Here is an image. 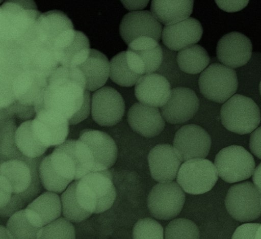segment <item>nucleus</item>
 <instances>
[{
  "instance_id": "nucleus-1",
  "label": "nucleus",
  "mask_w": 261,
  "mask_h": 239,
  "mask_svg": "<svg viewBox=\"0 0 261 239\" xmlns=\"http://www.w3.org/2000/svg\"><path fill=\"white\" fill-rule=\"evenodd\" d=\"M86 90L84 76L78 67L59 66L49 76L35 111L45 109L69 120L83 105Z\"/></svg>"
},
{
  "instance_id": "nucleus-2",
  "label": "nucleus",
  "mask_w": 261,
  "mask_h": 239,
  "mask_svg": "<svg viewBox=\"0 0 261 239\" xmlns=\"http://www.w3.org/2000/svg\"><path fill=\"white\" fill-rule=\"evenodd\" d=\"M76 197L84 210L100 214L112 207L117 192L109 170L91 172L77 180Z\"/></svg>"
},
{
  "instance_id": "nucleus-3",
  "label": "nucleus",
  "mask_w": 261,
  "mask_h": 239,
  "mask_svg": "<svg viewBox=\"0 0 261 239\" xmlns=\"http://www.w3.org/2000/svg\"><path fill=\"white\" fill-rule=\"evenodd\" d=\"M221 119L227 130L240 135L251 134L260 124V109L251 98L236 94L222 106Z\"/></svg>"
},
{
  "instance_id": "nucleus-4",
  "label": "nucleus",
  "mask_w": 261,
  "mask_h": 239,
  "mask_svg": "<svg viewBox=\"0 0 261 239\" xmlns=\"http://www.w3.org/2000/svg\"><path fill=\"white\" fill-rule=\"evenodd\" d=\"M199 87L202 95L208 100L225 103L237 92V73L226 65L213 64L200 74Z\"/></svg>"
},
{
  "instance_id": "nucleus-5",
  "label": "nucleus",
  "mask_w": 261,
  "mask_h": 239,
  "mask_svg": "<svg viewBox=\"0 0 261 239\" xmlns=\"http://www.w3.org/2000/svg\"><path fill=\"white\" fill-rule=\"evenodd\" d=\"M218 178V170L212 162L196 158L181 165L177 182L186 193L201 195L212 190Z\"/></svg>"
},
{
  "instance_id": "nucleus-6",
  "label": "nucleus",
  "mask_w": 261,
  "mask_h": 239,
  "mask_svg": "<svg viewBox=\"0 0 261 239\" xmlns=\"http://www.w3.org/2000/svg\"><path fill=\"white\" fill-rule=\"evenodd\" d=\"M214 165L219 177L230 183L248 179L255 168L253 156L239 145H231L220 151L216 156Z\"/></svg>"
},
{
  "instance_id": "nucleus-7",
  "label": "nucleus",
  "mask_w": 261,
  "mask_h": 239,
  "mask_svg": "<svg viewBox=\"0 0 261 239\" xmlns=\"http://www.w3.org/2000/svg\"><path fill=\"white\" fill-rule=\"evenodd\" d=\"M225 205L228 213L236 221H254L261 216V194L251 182L235 184L228 191Z\"/></svg>"
},
{
  "instance_id": "nucleus-8",
  "label": "nucleus",
  "mask_w": 261,
  "mask_h": 239,
  "mask_svg": "<svg viewBox=\"0 0 261 239\" xmlns=\"http://www.w3.org/2000/svg\"><path fill=\"white\" fill-rule=\"evenodd\" d=\"M186 201V195L177 182L156 184L150 192L147 205L151 215L158 220L167 221L176 218Z\"/></svg>"
},
{
  "instance_id": "nucleus-9",
  "label": "nucleus",
  "mask_w": 261,
  "mask_h": 239,
  "mask_svg": "<svg viewBox=\"0 0 261 239\" xmlns=\"http://www.w3.org/2000/svg\"><path fill=\"white\" fill-rule=\"evenodd\" d=\"M126 59L131 70L139 75L155 72L163 61L160 44L152 37L136 38L128 45Z\"/></svg>"
},
{
  "instance_id": "nucleus-10",
  "label": "nucleus",
  "mask_w": 261,
  "mask_h": 239,
  "mask_svg": "<svg viewBox=\"0 0 261 239\" xmlns=\"http://www.w3.org/2000/svg\"><path fill=\"white\" fill-rule=\"evenodd\" d=\"M52 49L59 66L77 67L89 56V40L81 32L73 29L67 30L57 38Z\"/></svg>"
},
{
  "instance_id": "nucleus-11",
  "label": "nucleus",
  "mask_w": 261,
  "mask_h": 239,
  "mask_svg": "<svg viewBox=\"0 0 261 239\" xmlns=\"http://www.w3.org/2000/svg\"><path fill=\"white\" fill-rule=\"evenodd\" d=\"M124 100L111 87H103L93 93L91 113L93 120L103 127H112L122 120L125 114Z\"/></svg>"
},
{
  "instance_id": "nucleus-12",
  "label": "nucleus",
  "mask_w": 261,
  "mask_h": 239,
  "mask_svg": "<svg viewBox=\"0 0 261 239\" xmlns=\"http://www.w3.org/2000/svg\"><path fill=\"white\" fill-rule=\"evenodd\" d=\"M69 125V120L45 109L36 112L32 120V130L36 138L47 148L57 147L67 141Z\"/></svg>"
},
{
  "instance_id": "nucleus-13",
  "label": "nucleus",
  "mask_w": 261,
  "mask_h": 239,
  "mask_svg": "<svg viewBox=\"0 0 261 239\" xmlns=\"http://www.w3.org/2000/svg\"><path fill=\"white\" fill-rule=\"evenodd\" d=\"M211 138L208 134L199 125L184 126L175 135L174 147L183 162L192 159L205 158L210 153Z\"/></svg>"
},
{
  "instance_id": "nucleus-14",
  "label": "nucleus",
  "mask_w": 261,
  "mask_h": 239,
  "mask_svg": "<svg viewBox=\"0 0 261 239\" xmlns=\"http://www.w3.org/2000/svg\"><path fill=\"white\" fill-rule=\"evenodd\" d=\"M163 25L149 11H133L123 16L120 24V35L128 45L136 38L149 37L160 41Z\"/></svg>"
},
{
  "instance_id": "nucleus-15",
  "label": "nucleus",
  "mask_w": 261,
  "mask_h": 239,
  "mask_svg": "<svg viewBox=\"0 0 261 239\" xmlns=\"http://www.w3.org/2000/svg\"><path fill=\"white\" fill-rule=\"evenodd\" d=\"M161 109V114L167 122L182 124L196 114L199 109V100L194 90L189 88H174L168 101Z\"/></svg>"
},
{
  "instance_id": "nucleus-16",
  "label": "nucleus",
  "mask_w": 261,
  "mask_h": 239,
  "mask_svg": "<svg viewBox=\"0 0 261 239\" xmlns=\"http://www.w3.org/2000/svg\"><path fill=\"white\" fill-rule=\"evenodd\" d=\"M216 54L222 64L234 69L243 67L251 60L252 44L251 40L241 33L230 32L219 40Z\"/></svg>"
},
{
  "instance_id": "nucleus-17",
  "label": "nucleus",
  "mask_w": 261,
  "mask_h": 239,
  "mask_svg": "<svg viewBox=\"0 0 261 239\" xmlns=\"http://www.w3.org/2000/svg\"><path fill=\"white\" fill-rule=\"evenodd\" d=\"M151 176L156 182H172L177 177L182 159L174 147L169 144L156 145L148 155Z\"/></svg>"
},
{
  "instance_id": "nucleus-18",
  "label": "nucleus",
  "mask_w": 261,
  "mask_h": 239,
  "mask_svg": "<svg viewBox=\"0 0 261 239\" xmlns=\"http://www.w3.org/2000/svg\"><path fill=\"white\" fill-rule=\"evenodd\" d=\"M79 139L89 147L94 156L95 164L92 172L109 170L116 162L118 155L116 143L109 134L85 129L82 131Z\"/></svg>"
},
{
  "instance_id": "nucleus-19",
  "label": "nucleus",
  "mask_w": 261,
  "mask_h": 239,
  "mask_svg": "<svg viewBox=\"0 0 261 239\" xmlns=\"http://www.w3.org/2000/svg\"><path fill=\"white\" fill-rule=\"evenodd\" d=\"M129 125L134 131L146 138H153L163 132L165 120L156 107L141 102L134 103L127 114Z\"/></svg>"
},
{
  "instance_id": "nucleus-20",
  "label": "nucleus",
  "mask_w": 261,
  "mask_h": 239,
  "mask_svg": "<svg viewBox=\"0 0 261 239\" xmlns=\"http://www.w3.org/2000/svg\"><path fill=\"white\" fill-rule=\"evenodd\" d=\"M171 91L168 79L158 73L142 75L135 85V95L139 102L156 108L168 101Z\"/></svg>"
},
{
  "instance_id": "nucleus-21",
  "label": "nucleus",
  "mask_w": 261,
  "mask_h": 239,
  "mask_svg": "<svg viewBox=\"0 0 261 239\" xmlns=\"http://www.w3.org/2000/svg\"><path fill=\"white\" fill-rule=\"evenodd\" d=\"M203 28L199 20L189 17L177 23L166 25L162 32V40L167 48L180 51L187 46L199 42Z\"/></svg>"
},
{
  "instance_id": "nucleus-22",
  "label": "nucleus",
  "mask_w": 261,
  "mask_h": 239,
  "mask_svg": "<svg viewBox=\"0 0 261 239\" xmlns=\"http://www.w3.org/2000/svg\"><path fill=\"white\" fill-rule=\"evenodd\" d=\"M24 211L30 223L41 229L61 216V197L55 192H44L30 202Z\"/></svg>"
},
{
  "instance_id": "nucleus-23",
  "label": "nucleus",
  "mask_w": 261,
  "mask_h": 239,
  "mask_svg": "<svg viewBox=\"0 0 261 239\" xmlns=\"http://www.w3.org/2000/svg\"><path fill=\"white\" fill-rule=\"evenodd\" d=\"M34 27L41 44L52 48L57 38L66 30L73 29V24L64 13L52 10L42 13Z\"/></svg>"
},
{
  "instance_id": "nucleus-24",
  "label": "nucleus",
  "mask_w": 261,
  "mask_h": 239,
  "mask_svg": "<svg viewBox=\"0 0 261 239\" xmlns=\"http://www.w3.org/2000/svg\"><path fill=\"white\" fill-rule=\"evenodd\" d=\"M85 78L86 89L90 92L103 87L110 76V62L97 49H90L87 59L77 67Z\"/></svg>"
},
{
  "instance_id": "nucleus-25",
  "label": "nucleus",
  "mask_w": 261,
  "mask_h": 239,
  "mask_svg": "<svg viewBox=\"0 0 261 239\" xmlns=\"http://www.w3.org/2000/svg\"><path fill=\"white\" fill-rule=\"evenodd\" d=\"M194 0H152L151 12L165 25L182 21L190 17Z\"/></svg>"
},
{
  "instance_id": "nucleus-26",
  "label": "nucleus",
  "mask_w": 261,
  "mask_h": 239,
  "mask_svg": "<svg viewBox=\"0 0 261 239\" xmlns=\"http://www.w3.org/2000/svg\"><path fill=\"white\" fill-rule=\"evenodd\" d=\"M47 79L34 71L22 74L13 85V95L15 101L24 105L35 107L42 97Z\"/></svg>"
},
{
  "instance_id": "nucleus-27",
  "label": "nucleus",
  "mask_w": 261,
  "mask_h": 239,
  "mask_svg": "<svg viewBox=\"0 0 261 239\" xmlns=\"http://www.w3.org/2000/svg\"><path fill=\"white\" fill-rule=\"evenodd\" d=\"M0 175L9 182L13 194H21L28 190L32 180L31 169L25 162L19 159L1 162Z\"/></svg>"
},
{
  "instance_id": "nucleus-28",
  "label": "nucleus",
  "mask_w": 261,
  "mask_h": 239,
  "mask_svg": "<svg viewBox=\"0 0 261 239\" xmlns=\"http://www.w3.org/2000/svg\"><path fill=\"white\" fill-rule=\"evenodd\" d=\"M210 60L206 49L197 44L178 51L177 56L178 67L183 72L191 75L202 73L210 65Z\"/></svg>"
},
{
  "instance_id": "nucleus-29",
  "label": "nucleus",
  "mask_w": 261,
  "mask_h": 239,
  "mask_svg": "<svg viewBox=\"0 0 261 239\" xmlns=\"http://www.w3.org/2000/svg\"><path fill=\"white\" fill-rule=\"evenodd\" d=\"M60 147L64 148L70 153L76 167V180L81 179L92 172L95 164L94 156L91 150L81 140H67Z\"/></svg>"
},
{
  "instance_id": "nucleus-30",
  "label": "nucleus",
  "mask_w": 261,
  "mask_h": 239,
  "mask_svg": "<svg viewBox=\"0 0 261 239\" xmlns=\"http://www.w3.org/2000/svg\"><path fill=\"white\" fill-rule=\"evenodd\" d=\"M15 139L19 150L28 158L40 157L48 148L36 138L32 130V120L25 121L16 128Z\"/></svg>"
},
{
  "instance_id": "nucleus-31",
  "label": "nucleus",
  "mask_w": 261,
  "mask_h": 239,
  "mask_svg": "<svg viewBox=\"0 0 261 239\" xmlns=\"http://www.w3.org/2000/svg\"><path fill=\"white\" fill-rule=\"evenodd\" d=\"M142 75L131 70L123 51L112 58L110 62V78L121 87H130L136 85Z\"/></svg>"
},
{
  "instance_id": "nucleus-32",
  "label": "nucleus",
  "mask_w": 261,
  "mask_h": 239,
  "mask_svg": "<svg viewBox=\"0 0 261 239\" xmlns=\"http://www.w3.org/2000/svg\"><path fill=\"white\" fill-rule=\"evenodd\" d=\"M77 180L71 182L61 196L62 215L72 223H80L89 219L92 213L84 209L76 197Z\"/></svg>"
},
{
  "instance_id": "nucleus-33",
  "label": "nucleus",
  "mask_w": 261,
  "mask_h": 239,
  "mask_svg": "<svg viewBox=\"0 0 261 239\" xmlns=\"http://www.w3.org/2000/svg\"><path fill=\"white\" fill-rule=\"evenodd\" d=\"M39 176L43 188L46 191L62 194L72 182L60 176L54 170L51 163L50 155L45 156L40 164Z\"/></svg>"
},
{
  "instance_id": "nucleus-34",
  "label": "nucleus",
  "mask_w": 261,
  "mask_h": 239,
  "mask_svg": "<svg viewBox=\"0 0 261 239\" xmlns=\"http://www.w3.org/2000/svg\"><path fill=\"white\" fill-rule=\"evenodd\" d=\"M12 239H36L40 229L30 223L25 216V211L21 209L8 220L6 225Z\"/></svg>"
},
{
  "instance_id": "nucleus-35",
  "label": "nucleus",
  "mask_w": 261,
  "mask_h": 239,
  "mask_svg": "<svg viewBox=\"0 0 261 239\" xmlns=\"http://www.w3.org/2000/svg\"><path fill=\"white\" fill-rule=\"evenodd\" d=\"M75 230L72 222L64 218H59L38 232L37 239H74Z\"/></svg>"
},
{
  "instance_id": "nucleus-36",
  "label": "nucleus",
  "mask_w": 261,
  "mask_h": 239,
  "mask_svg": "<svg viewBox=\"0 0 261 239\" xmlns=\"http://www.w3.org/2000/svg\"><path fill=\"white\" fill-rule=\"evenodd\" d=\"M167 239H198L200 238L199 228L191 220L177 219L167 225L164 231Z\"/></svg>"
},
{
  "instance_id": "nucleus-37",
  "label": "nucleus",
  "mask_w": 261,
  "mask_h": 239,
  "mask_svg": "<svg viewBox=\"0 0 261 239\" xmlns=\"http://www.w3.org/2000/svg\"><path fill=\"white\" fill-rule=\"evenodd\" d=\"M50 158L52 167L58 174L71 182L76 180L75 164L67 150L58 146L51 153Z\"/></svg>"
},
{
  "instance_id": "nucleus-38",
  "label": "nucleus",
  "mask_w": 261,
  "mask_h": 239,
  "mask_svg": "<svg viewBox=\"0 0 261 239\" xmlns=\"http://www.w3.org/2000/svg\"><path fill=\"white\" fill-rule=\"evenodd\" d=\"M45 156L42 155L40 157L31 158L23 155L20 160L25 162L31 169L32 180L28 190L20 194L24 200L26 205L29 204L33 200L35 199L43 190V186L41 183L39 176V167L41 162Z\"/></svg>"
},
{
  "instance_id": "nucleus-39",
  "label": "nucleus",
  "mask_w": 261,
  "mask_h": 239,
  "mask_svg": "<svg viewBox=\"0 0 261 239\" xmlns=\"http://www.w3.org/2000/svg\"><path fill=\"white\" fill-rule=\"evenodd\" d=\"M133 235L135 239H163L164 238V230L158 221L144 218L139 220L135 224Z\"/></svg>"
},
{
  "instance_id": "nucleus-40",
  "label": "nucleus",
  "mask_w": 261,
  "mask_h": 239,
  "mask_svg": "<svg viewBox=\"0 0 261 239\" xmlns=\"http://www.w3.org/2000/svg\"><path fill=\"white\" fill-rule=\"evenodd\" d=\"M25 205L20 194H13L10 202L0 209V216L2 218H9L16 211L21 210Z\"/></svg>"
},
{
  "instance_id": "nucleus-41",
  "label": "nucleus",
  "mask_w": 261,
  "mask_h": 239,
  "mask_svg": "<svg viewBox=\"0 0 261 239\" xmlns=\"http://www.w3.org/2000/svg\"><path fill=\"white\" fill-rule=\"evenodd\" d=\"M260 224H245L235 230L233 239H258Z\"/></svg>"
},
{
  "instance_id": "nucleus-42",
  "label": "nucleus",
  "mask_w": 261,
  "mask_h": 239,
  "mask_svg": "<svg viewBox=\"0 0 261 239\" xmlns=\"http://www.w3.org/2000/svg\"><path fill=\"white\" fill-rule=\"evenodd\" d=\"M91 98H90V93L89 90H86L85 95V100L83 105L80 109V111L76 113L74 116L69 120L70 125L78 124V123L83 122L89 117L90 112H91Z\"/></svg>"
},
{
  "instance_id": "nucleus-43",
  "label": "nucleus",
  "mask_w": 261,
  "mask_h": 239,
  "mask_svg": "<svg viewBox=\"0 0 261 239\" xmlns=\"http://www.w3.org/2000/svg\"><path fill=\"white\" fill-rule=\"evenodd\" d=\"M220 9L227 13L240 12L249 4V0H215Z\"/></svg>"
},
{
  "instance_id": "nucleus-44",
  "label": "nucleus",
  "mask_w": 261,
  "mask_h": 239,
  "mask_svg": "<svg viewBox=\"0 0 261 239\" xmlns=\"http://www.w3.org/2000/svg\"><path fill=\"white\" fill-rule=\"evenodd\" d=\"M0 188H1V197H0V208H4L12 199L13 194L12 186L4 175H0Z\"/></svg>"
},
{
  "instance_id": "nucleus-45",
  "label": "nucleus",
  "mask_w": 261,
  "mask_h": 239,
  "mask_svg": "<svg viewBox=\"0 0 261 239\" xmlns=\"http://www.w3.org/2000/svg\"><path fill=\"white\" fill-rule=\"evenodd\" d=\"M249 148L251 152L261 160V127L252 131L250 137Z\"/></svg>"
},
{
  "instance_id": "nucleus-46",
  "label": "nucleus",
  "mask_w": 261,
  "mask_h": 239,
  "mask_svg": "<svg viewBox=\"0 0 261 239\" xmlns=\"http://www.w3.org/2000/svg\"><path fill=\"white\" fill-rule=\"evenodd\" d=\"M120 2L126 9L133 12L145 9L150 0H120Z\"/></svg>"
},
{
  "instance_id": "nucleus-47",
  "label": "nucleus",
  "mask_w": 261,
  "mask_h": 239,
  "mask_svg": "<svg viewBox=\"0 0 261 239\" xmlns=\"http://www.w3.org/2000/svg\"><path fill=\"white\" fill-rule=\"evenodd\" d=\"M252 180L261 194V163L256 167V169H255L253 176H252Z\"/></svg>"
},
{
  "instance_id": "nucleus-48",
  "label": "nucleus",
  "mask_w": 261,
  "mask_h": 239,
  "mask_svg": "<svg viewBox=\"0 0 261 239\" xmlns=\"http://www.w3.org/2000/svg\"><path fill=\"white\" fill-rule=\"evenodd\" d=\"M0 238L1 239H12V236H11L10 233L8 232L7 227H5L4 225H1V227H0Z\"/></svg>"
},
{
  "instance_id": "nucleus-49",
  "label": "nucleus",
  "mask_w": 261,
  "mask_h": 239,
  "mask_svg": "<svg viewBox=\"0 0 261 239\" xmlns=\"http://www.w3.org/2000/svg\"><path fill=\"white\" fill-rule=\"evenodd\" d=\"M259 91H260V94L261 95V81L260 82V84H259Z\"/></svg>"
},
{
  "instance_id": "nucleus-50",
  "label": "nucleus",
  "mask_w": 261,
  "mask_h": 239,
  "mask_svg": "<svg viewBox=\"0 0 261 239\" xmlns=\"http://www.w3.org/2000/svg\"><path fill=\"white\" fill-rule=\"evenodd\" d=\"M4 1V0H1V1H0V2H1L2 3Z\"/></svg>"
}]
</instances>
